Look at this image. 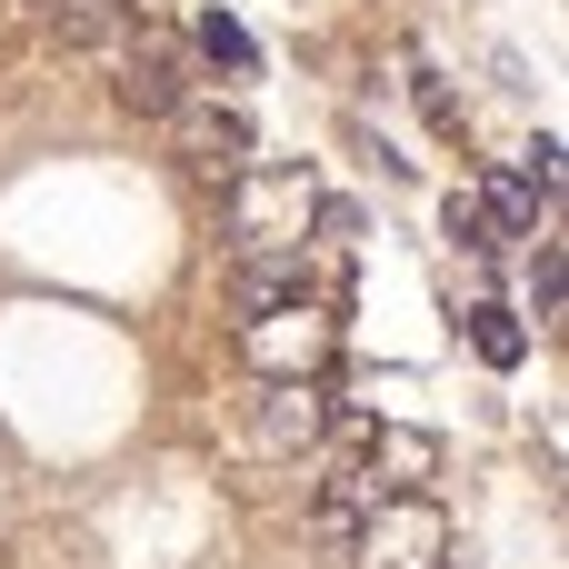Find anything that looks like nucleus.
Wrapping results in <instances>:
<instances>
[{
  "mask_svg": "<svg viewBox=\"0 0 569 569\" xmlns=\"http://www.w3.org/2000/svg\"><path fill=\"white\" fill-rule=\"evenodd\" d=\"M120 110H140V120H170L180 100H190V40L180 30H160L150 10H130V30H120Z\"/></svg>",
  "mask_w": 569,
  "mask_h": 569,
  "instance_id": "nucleus-1",
  "label": "nucleus"
},
{
  "mask_svg": "<svg viewBox=\"0 0 569 569\" xmlns=\"http://www.w3.org/2000/svg\"><path fill=\"white\" fill-rule=\"evenodd\" d=\"M320 200H310V180H290V170H240L230 180V230H240V250H300V220H310Z\"/></svg>",
  "mask_w": 569,
  "mask_h": 569,
  "instance_id": "nucleus-2",
  "label": "nucleus"
},
{
  "mask_svg": "<svg viewBox=\"0 0 569 569\" xmlns=\"http://www.w3.org/2000/svg\"><path fill=\"white\" fill-rule=\"evenodd\" d=\"M170 140H180V160H190L200 180H240V170H250V120L220 110V100H200V90L170 110Z\"/></svg>",
  "mask_w": 569,
  "mask_h": 569,
  "instance_id": "nucleus-3",
  "label": "nucleus"
},
{
  "mask_svg": "<svg viewBox=\"0 0 569 569\" xmlns=\"http://www.w3.org/2000/svg\"><path fill=\"white\" fill-rule=\"evenodd\" d=\"M320 420H330V410H320V390H310V380H270V390H260V410H250V440H260L270 460H290V450H310V440H320Z\"/></svg>",
  "mask_w": 569,
  "mask_h": 569,
  "instance_id": "nucleus-4",
  "label": "nucleus"
},
{
  "mask_svg": "<svg viewBox=\"0 0 569 569\" xmlns=\"http://www.w3.org/2000/svg\"><path fill=\"white\" fill-rule=\"evenodd\" d=\"M50 30H60V50L110 60V50H120V30H130V10H110V0H50Z\"/></svg>",
  "mask_w": 569,
  "mask_h": 569,
  "instance_id": "nucleus-5",
  "label": "nucleus"
},
{
  "mask_svg": "<svg viewBox=\"0 0 569 569\" xmlns=\"http://www.w3.org/2000/svg\"><path fill=\"white\" fill-rule=\"evenodd\" d=\"M480 210H490V230H500V240H530L550 200H540V180H530V170H500V180L480 190Z\"/></svg>",
  "mask_w": 569,
  "mask_h": 569,
  "instance_id": "nucleus-6",
  "label": "nucleus"
},
{
  "mask_svg": "<svg viewBox=\"0 0 569 569\" xmlns=\"http://www.w3.org/2000/svg\"><path fill=\"white\" fill-rule=\"evenodd\" d=\"M190 50H200V60H220V70H250V60H260V50H250V30H240V20H230V10H210V20H200V40H190Z\"/></svg>",
  "mask_w": 569,
  "mask_h": 569,
  "instance_id": "nucleus-7",
  "label": "nucleus"
},
{
  "mask_svg": "<svg viewBox=\"0 0 569 569\" xmlns=\"http://www.w3.org/2000/svg\"><path fill=\"white\" fill-rule=\"evenodd\" d=\"M450 240H460V250H480V260H490V250H510V240L490 230V210H480V190H450Z\"/></svg>",
  "mask_w": 569,
  "mask_h": 569,
  "instance_id": "nucleus-8",
  "label": "nucleus"
},
{
  "mask_svg": "<svg viewBox=\"0 0 569 569\" xmlns=\"http://www.w3.org/2000/svg\"><path fill=\"white\" fill-rule=\"evenodd\" d=\"M470 340H480V360H490V370H510V360H520V350H530V340H520V320H510V310H470Z\"/></svg>",
  "mask_w": 569,
  "mask_h": 569,
  "instance_id": "nucleus-9",
  "label": "nucleus"
},
{
  "mask_svg": "<svg viewBox=\"0 0 569 569\" xmlns=\"http://www.w3.org/2000/svg\"><path fill=\"white\" fill-rule=\"evenodd\" d=\"M530 300H540V320H560V300H569V260H560V240H540V260H530Z\"/></svg>",
  "mask_w": 569,
  "mask_h": 569,
  "instance_id": "nucleus-10",
  "label": "nucleus"
},
{
  "mask_svg": "<svg viewBox=\"0 0 569 569\" xmlns=\"http://www.w3.org/2000/svg\"><path fill=\"white\" fill-rule=\"evenodd\" d=\"M530 180H540V200H560V140H550V130L530 140Z\"/></svg>",
  "mask_w": 569,
  "mask_h": 569,
  "instance_id": "nucleus-11",
  "label": "nucleus"
},
{
  "mask_svg": "<svg viewBox=\"0 0 569 569\" xmlns=\"http://www.w3.org/2000/svg\"><path fill=\"white\" fill-rule=\"evenodd\" d=\"M110 10H140V0H110Z\"/></svg>",
  "mask_w": 569,
  "mask_h": 569,
  "instance_id": "nucleus-12",
  "label": "nucleus"
}]
</instances>
